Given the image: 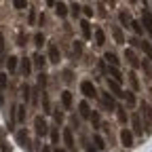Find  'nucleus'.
<instances>
[{
    "label": "nucleus",
    "instance_id": "nucleus-1",
    "mask_svg": "<svg viewBox=\"0 0 152 152\" xmlns=\"http://www.w3.org/2000/svg\"><path fill=\"white\" fill-rule=\"evenodd\" d=\"M34 131H36V135H40V137H45V135H47L49 125H47L45 116H36V118H34Z\"/></svg>",
    "mask_w": 152,
    "mask_h": 152
},
{
    "label": "nucleus",
    "instance_id": "nucleus-2",
    "mask_svg": "<svg viewBox=\"0 0 152 152\" xmlns=\"http://www.w3.org/2000/svg\"><path fill=\"white\" fill-rule=\"evenodd\" d=\"M80 91L85 97H97V89H95V85L91 80H83L80 83Z\"/></svg>",
    "mask_w": 152,
    "mask_h": 152
},
{
    "label": "nucleus",
    "instance_id": "nucleus-3",
    "mask_svg": "<svg viewBox=\"0 0 152 152\" xmlns=\"http://www.w3.org/2000/svg\"><path fill=\"white\" fill-rule=\"evenodd\" d=\"M17 142H19V146H21V148H26L28 152L32 150V144H30V137H28V131H26V129L17 131Z\"/></svg>",
    "mask_w": 152,
    "mask_h": 152
},
{
    "label": "nucleus",
    "instance_id": "nucleus-4",
    "mask_svg": "<svg viewBox=\"0 0 152 152\" xmlns=\"http://www.w3.org/2000/svg\"><path fill=\"white\" fill-rule=\"evenodd\" d=\"M64 142H66V148H68V150H76L74 135H72V127H66V129H64Z\"/></svg>",
    "mask_w": 152,
    "mask_h": 152
},
{
    "label": "nucleus",
    "instance_id": "nucleus-5",
    "mask_svg": "<svg viewBox=\"0 0 152 152\" xmlns=\"http://www.w3.org/2000/svg\"><path fill=\"white\" fill-rule=\"evenodd\" d=\"M99 97H102V106L106 110H116V102H114V97H112L110 93H102Z\"/></svg>",
    "mask_w": 152,
    "mask_h": 152
},
{
    "label": "nucleus",
    "instance_id": "nucleus-6",
    "mask_svg": "<svg viewBox=\"0 0 152 152\" xmlns=\"http://www.w3.org/2000/svg\"><path fill=\"white\" fill-rule=\"evenodd\" d=\"M59 59H61L59 49H57L55 42H51V45H49V61H51V64H59Z\"/></svg>",
    "mask_w": 152,
    "mask_h": 152
},
{
    "label": "nucleus",
    "instance_id": "nucleus-7",
    "mask_svg": "<svg viewBox=\"0 0 152 152\" xmlns=\"http://www.w3.org/2000/svg\"><path fill=\"white\" fill-rule=\"evenodd\" d=\"M121 142H123L125 148H133V133L129 129H123L121 131Z\"/></svg>",
    "mask_w": 152,
    "mask_h": 152
},
{
    "label": "nucleus",
    "instance_id": "nucleus-8",
    "mask_svg": "<svg viewBox=\"0 0 152 152\" xmlns=\"http://www.w3.org/2000/svg\"><path fill=\"white\" fill-rule=\"evenodd\" d=\"M142 23L146 26V30H148V34L152 38V13L150 11H142Z\"/></svg>",
    "mask_w": 152,
    "mask_h": 152
},
{
    "label": "nucleus",
    "instance_id": "nucleus-9",
    "mask_svg": "<svg viewBox=\"0 0 152 152\" xmlns=\"http://www.w3.org/2000/svg\"><path fill=\"white\" fill-rule=\"evenodd\" d=\"M108 76H110L112 80H116L118 85L125 80V76H121V72H118V68H116V66H108Z\"/></svg>",
    "mask_w": 152,
    "mask_h": 152
},
{
    "label": "nucleus",
    "instance_id": "nucleus-10",
    "mask_svg": "<svg viewBox=\"0 0 152 152\" xmlns=\"http://www.w3.org/2000/svg\"><path fill=\"white\" fill-rule=\"evenodd\" d=\"M106 83H108V89H110V91H112L114 95H116V97H125V93L121 91V85H118L116 80H112V78H108Z\"/></svg>",
    "mask_w": 152,
    "mask_h": 152
},
{
    "label": "nucleus",
    "instance_id": "nucleus-11",
    "mask_svg": "<svg viewBox=\"0 0 152 152\" xmlns=\"http://www.w3.org/2000/svg\"><path fill=\"white\" fill-rule=\"evenodd\" d=\"M80 32H83V38H93V30H91V23H89V19H83L80 21Z\"/></svg>",
    "mask_w": 152,
    "mask_h": 152
},
{
    "label": "nucleus",
    "instance_id": "nucleus-12",
    "mask_svg": "<svg viewBox=\"0 0 152 152\" xmlns=\"http://www.w3.org/2000/svg\"><path fill=\"white\" fill-rule=\"evenodd\" d=\"M93 38H95V45H97V47H104V42H106V34H104L102 28H95V30H93Z\"/></svg>",
    "mask_w": 152,
    "mask_h": 152
},
{
    "label": "nucleus",
    "instance_id": "nucleus-13",
    "mask_svg": "<svg viewBox=\"0 0 152 152\" xmlns=\"http://www.w3.org/2000/svg\"><path fill=\"white\" fill-rule=\"evenodd\" d=\"M131 125H133V131H135L137 135H142V133H144V127H142V121H140V114H133V116H131Z\"/></svg>",
    "mask_w": 152,
    "mask_h": 152
},
{
    "label": "nucleus",
    "instance_id": "nucleus-14",
    "mask_svg": "<svg viewBox=\"0 0 152 152\" xmlns=\"http://www.w3.org/2000/svg\"><path fill=\"white\" fill-rule=\"evenodd\" d=\"M125 59H127V61H129L133 68H137V66H140V61H137V55L133 53L131 49H125Z\"/></svg>",
    "mask_w": 152,
    "mask_h": 152
},
{
    "label": "nucleus",
    "instance_id": "nucleus-15",
    "mask_svg": "<svg viewBox=\"0 0 152 152\" xmlns=\"http://www.w3.org/2000/svg\"><path fill=\"white\" fill-rule=\"evenodd\" d=\"M112 34H114V40H116L118 45H125V42H127V40H125V34H123V30H121L118 26L112 28Z\"/></svg>",
    "mask_w": 152,
    "mask_h": 152
},
{
    "label": "nucleus",
    "instance_id": "nucleus-16",
    "mask_svg": "<svg viewBox=\"0 0 152 152\" xmlns=\"http://www.w3.org/2000/svg\"><path fill=\"white\" fill-rule=\"evenodd\" d=\"M61 106H64V110H70L72 108V93L70 91H64L61 93Z\"/></svg>",
    "mask_w": 152,
    "mask_h": 152
},
{
    "label": "nucleus",
    "instance_id": "nucleus-17",
    "mask_svg": "<svg viewBox=\"0 0 152 152\" xmlns=\"http://www.w3.org/2000/svg\"><path fill=\"white\" fill-rule=\"evenodd\" d=\"M140 110H142V114H144V118H146L148 123H152V108H150V104H146V102H142V106H140Z\"/></svg>",
    "mask_w": 152,
    "mask_h": 152
},
{
    "label": "nucleus",
    "instance_id": "nucleus-18",
    "mask_svg": "<svg viewBox=\"0 0 152 152\" xmlns=\"http://www.w3.org/2000/svg\"><path fill=\"white\" fill-rule=\"evenodd\" d=\"M34 66L40 70V72H45V66H47V57H42L40 53L38 55H34Z\"/></svg>",
    "mask_w": 152,
    "mask_h": 152
},
{
    "label": "nucleus",
    "instance_id": "nucleus-19",
    "mask_svg": "<svg viewBox=\"0 0 152 152\" xmlns=\"http://www.w3.org/2000/svg\"><path fill=\"white\" fill-rule=\"evenodd\" d=\"M78 110H80V116L83 118H91V108H89L87 102H80L78 104Z\"/></svg>",
    "mask_w": 152,
    "mask_h": 152
},
{
    "label": "nucleus",
    "instance_id": "nucleus-20",
    "mask_svg": "<svg viewBox=\"0 0 152 152\" xmlns=\"http://www.w3.org/2000/svg\"><path fill=\"white\" fill-rule=\"evenodd\" d=\"M30 72H32V64H30L28 57H23V59H21V74L23 76H30Z\"/></svg>",
    "mask_w": 152,
    "mask_h": 152
},
{
    "label": "nucleus",
    "instance_id": "nucleus-21",
    "mask_svg": "<svg viewBox=\"0 0 152 152\" xmlns=\"http://www.w3.org/2000/svg\"><path fill=\"white\" fill-rule=\"evenodd\" d=\"M55 13L59 15V17H66L68 15V7L64 2H55Z\"/></svg>",
    "mask_w": 152,
    "mask_h": 152
},
{
    "label": "nucleus",
    "instance_id": "nucleus-22",
    "mask_svg": "<svg viewBox=\"0 0 152 152\" xmlns=\"http://www.w3.org/2000/svg\"><path fill=\"white\" fill-rule=\"evenodd\" d=\"M104 59H106V61H108L110 66H116V68H118V57L114 55V53H110V51H108V53L104 55Z\"/></svg>",
    "mask_w": 152,
    "mask_h": 152
},
{
    "label": "nucleus",
    "instance_id": "nucleus-23",
    "mask_svg": "<svg viewBox=\"0 0 152 152\" xmlns=\"http://www.w3.org/2000/svg\"><path fill=\"white\" fill-rule=\"evenodd\" d=\"M26 114H28V112H26V104L17 106V116H15V118H17L19 123H23V121H26Z\"/></svg>",
    "mask_w": 152,
    "mask_h": 152
},
{
    "label": "nucleus",
    "instance_id": "nucleus-24",
    "mask_svg": "<svg viewBox=\"0 0 152 152\" xmlns=\"http://www.w3.org/2000/svg\"><path fill=\"white\" fill-rule=\"evenodd\" d=\"M42 112H45V114L53 112V110H51V102H49V95H47L45 91H42Z\"/></svg>",
    "mask_w": 152,
    "mask_h": 152
},
{
    "label": "nucleus",
    "instance_id": "nucleus-25",
    "mask_svg": "<svg viewBox=\"0 0 152 152\" xmlns=\"http://www.w3.org/2000/svg\"><path fill=\"white\" fill-rule=\"evenodd\" d=\"M129 83H131V89H133V91H140V80H137L135 72H131V74H129Z\"/></svg>",
    "mask_w": 152,
    "mask_h": 152
},
{
    "label": "nucleus",
    "instance_id": "nucleus-26",
    "mask_svg": "<svg viewBox=\"0 0 152 152\" xmlns=\"http://www.w3.org/2000/svg\"><path fill=\"white\" fill-rule=\"evenodd\" d=\"M32 91H30V87L28 85H21V97H23V102L28 104V102H32V95H30Z\"/></svg>",
    "mask_w": 152,
    "mask_h": 152
},
{
    "label": "nucleus",
    "instance_id": "nucleus-27",
    "mask_svg": "<svg viewBox=\"0 0 152 152\" xmlns=\"http://www.w3.org/2000/svg\"><path fill=\"white\" fill-rule=\"evenodd\" d=\"M140 47H142V51L146 53V59H152V47H150V42H140Z\"/></svg>",
    "mask_w": 152,
    "mask_h": 152
},
{
    "label": "nucleus",
    "instance_id": "nucleus-28",
    "mask_svg": "<svg viewBox=\"0 0 152 152\" xmlns=\"http://www.w3.org/2000/svg\"><path fill=\"white\" fill-rule=\"evenodd\" d=\"M7 68H9V72H15L17 70V57L15 55H11L9 59H7Z\"/></svg>",
    "mask_w": 152,
    "mask_h": 152
},
{
    "label": "nucleus",
    "instance_id": "nucleus-29",
    "mask_svg": "<svg viewBox=\"0 0 152 152\" xmlns=\"http://www.w3.org/2000/svg\"><path fill=\"white\" fill-rule=\"evenodd\" d=\"M131 28H133V32H135L137 36H142V34H144V28H142V23H140V21H135V19H131Z\"/></svg>",
    "mask_w": 152,
    "mask_h": 152
},
{
    "label": "nucleus",
    "instance_id": "nucleus-30",
    "mask_svg": "<svg viewBox=\"0 0 152 152\" xmlns=\"http://www.w3.org/2000/svg\"><path fill=\"white\" fill-rule=\"evenodd\" d=\"M118 19H121V23H123V26H127V28L131 26V17H129L125 11H121V13H118Z\"/></svg>",
    "mask_w": 152,
    "mask_h": 152
},
{
    "label": "nucleus",
    "instance_id": "nucleus-31",
    "mask_svg": "<svg viewBox=\"0 0 152 152\" xmlns=\"http://www.w3.org/2000/svg\"><path fill=\"white\" fill-rule=\"evenodd\" d=\"M91 125H93V129H99V114L97 112H91Z\"/></svg>",
    "mask_w": 152,
    "mask_h": 152
},
{
    "label": "nucleus",
    "instance_id": "nucleus-32",
    "mask_svg": "<svg viewBox=\"0 0 152 152\" xmlns=\"http://www.w3.org/2000/svg\"><path fill=\"white\" fill-rule=\"evenodd\" d=\"M93 142L97 144V146H95L97 150H106V142H104V137H102V135H95V137H93Z\"/></svg>",
    "mask_w": 152,
    "mask_h": 152
},
{
    "label": "nucleus",
    "instance_id": "nucleus-33",
    "mask_svg": "<svg viewBox=\"0 0 152 152\" xmlns=\"http://www.w3.org/2000/svg\"><path fill=\"white\" fill-rule=\"evenodd\" d=\"M51 142L59 144V129H57V127H51Z\"/></svg>",
    "mask_w": 152,
    "mask_h": 152
},
{
    "label": "nucleus",
    "instance_id": "nucleus-34",
    "mask_svg": "<svg viewBox=\"0 0 152 152\" xmlns=\"http://www.w3.org/2000/svg\"><path fill=\"white\" fill-rule=\"evenodd\" d=\"M34 42H36V47H42V42H45V34H42V32H36V34H34Z\"/></svg>",
    "mask_w": 152,
    "mask_h": 152
},
{
    "label": "nucleus",
    "instance_id": "nucleus-35",
    "mask_svg": "<svg viewBox=\"0 0 152 152\" xmlns=\"http://www.w3.org/2000/svg\"><path fill=\"white\" fill-rule=\"evenodd\" d=\"M13 7H15L17 11H23V9L28 7V0H13Z\"/></svg>",
    "mask_w": 152,
    "mask_h": 152
},
{
    "label": "nucleus",
    "instance_id": "nucleus-36",
    "mask_svg": "<svg viewBox=\"0 0 152 152\" xmlns=\"http://www.w3.org/2000/svg\"><path fill=\"white\" fill-rule=\"evenodd\" d=\"M38 87H40L42 91H45V87H47V74H45V72L38 74Z\"/></svg>",
    "mask_w": 152,
    "mask_h": 152
},
{
    "label": "nucleus",
    "instance_id": "nucleus-37",
    "mask_svg": "<svg viewBox=\"0 0 152 152\" xmlns=\"http://www.w3.org/2000/svg\"><path fill=\"white\" fill-rule=\"evenodd\" d=\"M116 116H118V121H121L123 125L127 123V112H125L123 108H116Z\"/></svg>",
    "mask_w": 152,
    "mask_h": 152
},
{
    "label": "nucleus",
    "instance_id": "nucleus-38",
    "mask_svg": "<svg viewBox=\"0 0 152 152\" xmlns=\"http://www.w3.org/2000/svg\"><path fill=\"white\" fill-rule=\"evenodd\" d=\"M125 99H127V104H129V106H135V95H133V93H129V91H127V93H125Z\"/></svg>",
    "mask_w": 152,
    "mask_h": 152
},
{
    "label": "nucleus",
    "instance_id": "nucleus-39",
    "mask_svg": "<svg viewBox=\"0 0 152 152\" xmlns=\"http://www.w3.org/2000/svg\"><path fill=\"white\" fill-rule=\"evenodd\" d=\"M72 49H74V55H76V57H78V55H80V53H83V45H80V42H78V40H76V42H74V45H72Z\"/></svg>",
    "mask_w": 152,
    "mask_h": 152
},
{
    "label": "nucleus",
    "instance_id": "nucleus-40",
    "mask_svg": "<svg viewBox=\"0 0 152 152\" xmlns=\"http://www.w3.org/2000/svg\"><path fill=\"white\" fill-rule=\"evenodd\" d=\"M148 61H150V59H144V61H142V68H144V72H146L148 76H152V68H150Z\"/></svg>",
    "mask_w": 152,
    "mask_h": 152
},
{
    "label": "nucleus",
    "instance_id": "nucleus-41",
    "mask_svg": "<svg viewBox=\"0 0 152 152\" xmlns=\"http://www.w3.org/2000/svg\"><path fill=\"white\" fill-rule=\"evenodd\" d=\"M7 83H9L7 72H0V89H4V87H7Z\"/></svg>",
    "mask_w": 152,
    "mask_h": 152
},
{
    "label": "nucleus",
    "instance_id": "nucleus-42",
    "mask_svg": "<svg viewBox=\"0 0 152 152\" xmlns=\"http://www.w3.org/2000/svg\"><path fill=\"white\" fill-rule=\"evenodd\" d=\"M28 21H30V26H34V23H36V13H34V11H30V17H28Z\"/></svg>",
    "mask_w": 152,
    "mask_h": 152
},
{
    "label": "nucleus",
    "instance_id": "nucleus-43",
    "mask_svg": "<svg viewBox=\"0 0 152 152\" xmlns=\"http://www.w3.org/2000/svg\"><path fill=\"white\" fill-rule=\"evenodd\" d=\"M0 53H4V34L0 32Z\"/></svg>",
    "mask_w": 152,
    "mask_h": 152
},
{
    "label": "nucleus",
    "instance_id": "nucleus-44",
    "mask_svg": "<svg viewBox=\"0 0 152 152\" xmlns=\"http://www.w3.org/2000/svg\"><path fill=\"white\" fill-rule=\"evenodd\" d=\"M70 9H72V15H74V17H76V15H78V13H80V7H78V4H72Z\"/></svg>",
    "mask_w": 152,
    "mask_h": 152
},
{
    "label": "nucleus",
    "instance_id": "nucleus-45",
    "mask_svg": "<svg viewBox=\"0 0 152 152\" xmlns=\"http://www.w3.org/2000/svg\"><path fill=\"white\" fill-rule=\"evenodd\" d=\"M55 121H57V123H61V121H64V112L57 110V112H55Z\"/></svg>",
    "mask_w": 152,
    "mask_h": 152
},
{
    "label": "nucleus",
    "instance_id": "nucleus-46",
    "mask_svg": "<svg viewBox=\"0 0 152 152\" xmlns=\"http://www.w3.org/2000/svg\"><path fill=\"white\" fill-rule=\"evenodd\" d=\"M64 74H66V76H64V80H68V83H70V80H72V70H66Z\"/></svg>",
    "mask_w": 152,
    "mask_h": 152
},
{
    "label": "nucleus",
    "instance_id": "nucleus-47",
    "mask_svg": "<svg viewBox=\"0 0 152 152\" xmlns=\"http://www.w3.org/2000/svg\"><path fill=\"white\" fill-rule=\"evenodd\" d=\"M85 15H87V17H93V9H91V7H85Z\"/></svg>",
    "mask_w": 152,
    "mask_h": 152
},
{
    "label": "nucleus",
    "instance_id": "nucleus-48",
    "mask_svg": "<svg viewBox=\"0 0 152 152\" xmlns=\"http://www.w3.org/2000/svg\"><path fill=\"white\" fill-rule=\"evenodd\" d=\"M53 152H66V150H61V148H59V146H57V148H55V150H53Z\"/></svg>",
    "mask_w": 152,
    "mask_h": 152
},
{
    "label": "nucleus",
    "instance_id": "nucleus-49",
    "mask_svg": "<svg viewBox=\"0 0 152 152\" xmlns=\"http://www.w3.org/2000/svg\"><path fill=\"white\" fill-rule=\"evenodd\" d=\"M42 152H51V148H49V146H45V148H42Z\"/></svg>",
    "mask_w": 152,
    "mask_h": 152
},
{
    "label": "nucleus",
    "instance_id": "nucleus-50",
    "mask_svg": "<svg viewBox=\"0 0 152 152\" xmlns=\"http://www.w3.org/2000/svg\"><path fill=\"white\" fill-rule=\"evenodd\" d=\"M47 2H49V4H55V0H47Z\"/></svg>",
    "mask_w": 152,
    "mask_h": 152
},
{
    "label": "nucleus",
    "instance_id": "nucleus-51",
    "mask_svg": "<svg viewBox=\"0 0 152 152\" xmlns=\"http://www.w3.org/2000/svg\"><path fill=\"white\" fill-rule=\"evenodd\" d=\"M131 2H135V0H131Z\"/></svg>",
    "mask_w": 152,
    "mask_h": 152
}]
</instances>
